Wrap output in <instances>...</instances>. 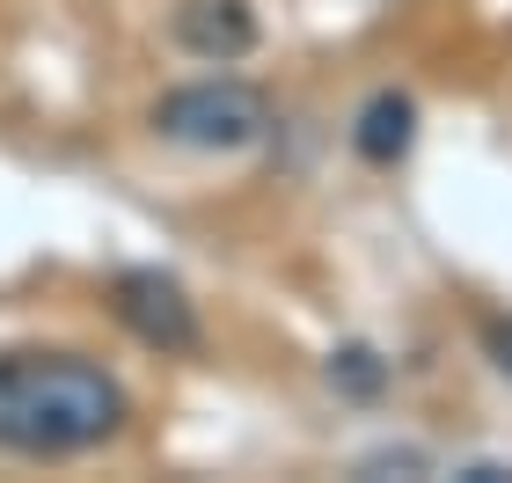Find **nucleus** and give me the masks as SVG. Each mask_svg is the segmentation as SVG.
Masks as SVG:
<instances>
[{
  "mask_svg": "<svg viewBox=\"0 0 512 483\" xmlns=\"http://www.w3.org/2000/svg\"><path fill=\"white\" fill-rule=\"evenodd\" d=\"M352 147H359V161H374V169H395V161L417 147V103L403 88H374V96L359 103V118H352Z\"/></svg>",
  "mask_w": 512,
  "mask_h": 483,
  "instance_id": "nucleus-5",
  "label": "nucleus"
},
{
  "mask_svg": "<svg viewBox=\"0 0 512 483\" xmlns=\"http://www.w3.org/2000/svg\"><path fill=\"white\" fill-rule=\"evenodd\" d=\"M110 315L147 344V352H198V301L183 293L176 271H154V264H132L110 279Z\"/></svg>",
  "mask_w": 512,
  "mask_h": 483,
  "instance_id": "nucleus-3",
  "label": "nucleus"
},
{
  "mask_svg": "<svg viewBox=\"0 0 512 483\" xmlns=\"http://www.w3.org/2000/svg\"><path fill=\"white\" fill-rule=\"evenodd\" d=\"M132 396L81 352H0V454L66 462L118 440Z\"/></svg>",
  "mask_w": 512,
  "mask_h": 483,
  "instance_id": "nucleus-1",
  "label": "nucleus"
},
{
  "mask_svg": "<svg viewBox=\"0 0 512 483\" xmlns=\"http://www.w3.org/2000/svg\"><path fill=\"white\" fill-rule=\"evenodd\" d=\"M483 352H491V366L512 381V315H498V322H483Z\"/></svg>",
  "mask_w": 512,
  "mask_h": 483,
  "instance_id": "nucleus-7",
  "label": "nucleus"
},
{
  "mask_svg": "<svg viewBox=\"0 0 512 483\" xmlns=\"http://www.w3.org/2000/svg\"><path fill=\"white\" fill-rule=\"evenodd\" d=\"M176 44L205 66H235L242 52H256L249 0H183L176 8Z\"/></svg>",
  "mask_w": 512,
  "mask_h": 483,
  "instance_id": "nucleus-4",
  "label": "nucleus"
},
{
  "mask_svg": "<svg viewBox=\"0 0 512 483\" xmlns=\"http://www.w3.org/2000/svg\"><path fill=\"white\" fill-rule=\"evenodd\" d=\"M154 132L169 147H191V154H242L271 132V103L256 96L249 81H183L154 103Z\"/></svg>",
  "mask_w": 512,
  "mask_h": 483,
  "instance_id": "nucleus-2",
  "label": "nucleus"
},
{
  "mask_svg": "<svg viewBox=\"0 0 512 483\" xmlns=\"http://www.w3.org/2000/svg\"><path fill=\"white\" fill-rule=\"evenodd\" d=\"M322 374H330V388H337V396H352V403H374L381 388H388V359L374 352V344H337Z\"/></svg>",
  "mask_w": 512,
  "mask_h": 483,
  "instance_id": "nucleus-6",
  "label": "nucleus"
}]
</instances>
